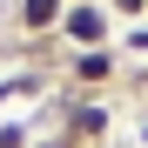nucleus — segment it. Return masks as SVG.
Returning <instances> with one entry per match:
<instances>
[{"mask_svg":"<svg viewBox=\"0 0 148 148\" xmlns=\"http://www.w3.org/2000/svg\"><path fill=\"white\" fill-rule=\"evenodd\" d=\"M54 141L61 148H94V141H108L114 128V108L101 101V94H61V108H54Z\"/></svg>","mask_w":148,"mask_h":148,"instance_id":"1","label":"nucleus"},{"mask_svg":"<svg viewBox=\"0 0 148 148\" xmlns=\"http://www.w3.org/2000/svg\"><path fill=\"white\" fill-rule=\"evenodd\" d=\"M61 47L67 54H88V47H114V14H108V0H94V7H61Z\"/></svg>","mask_w":148,"mask_h":148,"instance_id":"2","label":"nucleus"},{"mask_svg":"<svg viewBox=\"0 0 148 148\" xmlns=\"http://www.w3.org/2000/svg\"><path fill=\"white\" fill-rule=\"evenodd\" d=\"M61 74H67V88L101 94L121 81V61H114V47H88V54H61Z\"/></svg>","mask_w":148,"mask_h":148,"instance_id":"3","label":"nucleus"},{"mask_svg":"<svg viewBox=\"0 0 148 148\" xmlns=\"http://www.w3.org/2000/svg\"><path fill=\"white\" fill-rule=\"evenodd\" d=\"M61 7H67V0H14V27L27 40H47L61 27Z\"/></svg>","mask_w":148,"mask_h":148,"instance_id":"4","label":"nucleus"},{"mask_svg":"<svg viewBox=\"0 0 148 148\" xmlns=\"http://www.w3.org/2000/svg\"><path fill=\"white\" fill-rule=\"evenodd\" d=\"M114 27H135V20H148V0H108Z\"/></svg>","mask_w":148,"mask_h":148,"instance_id":"5","label":"nucleus"},{"mask_svg":"<svg viewBox=\"0 0 148 148\" xmlns=\"http://www.w3.org/2000/svg\"><path fill=\"white\" fill-rule=\"evenodd\" d=\"M0 148H40V141L27 135V121H0Z\"/></svg>","mask_w":148,"mask_h":148,"instance_id":"6","label":"nucleus"},{"mask_svg":"<svg viewBox=\"0 0 148 148\" xmlns=\"http://www.w3.org/2000/svg\"><path fill=\"white\" fill-rule=\"evenodd\" d=\"M67 7H94V0H67Z\"/></svg>","mask_w":148,"mask_h":148,"instance_id":"7","label":"nucleus"},{"mask_svg":"<svg viewBox=\"0 0 148 148\" xmlns=\"http://www.w3.org/2000/svg\"><path fill=\"white\" fill-rule=\"evenodd\" d=\"M141 148H148V121H141Z\"/></svg>","mask_w":148,"mask_h":148,"instance_id":"8","label":"nucleus"}]
</instances>
